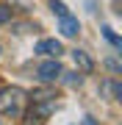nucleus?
I'll list each match as a JSON object with an SVG mask.
<instances>
[{"label":"nucleus","instance_id":"9","mask_svg":"<svg viewBox=\"0 0 122 125\" xmlns=\"http://www.w3.org/2000/svg\"><path fill=\"white\" fill-rule=\"evenodd\" d=\"M50 9H53V14H58V17H67L69 14V9L61 3V0H50Z\"/></svg>","mask_w":122,"mask_h":125},{"label":"nucleus","instance_id":"1","mask_svg":"<svg viewBox=\"0 0 122 125\" xmlns=\"http://www.w3.org/2000/svg\"><path fill=\"white\" fill-rule=\"evenodd\" d=\"M25 103H28V94L19 86H3L0 89V114L3 117L19 120L25 114Z\"/></svg>","mask_w":122,"mask_h":125},{"label":"nucleus","instance_id":"13","mask_svg":"<svg viewBox=\"0 0 122 125\" xmlns=\"http://www.w3.org/2000/svg\"><path fill=\"white\" fill-rule=\"evenodd\" d=\"M81 125H97V120H94V117H83V122Z\"/></svg>","mask_w":122,"mask_h":125},{"label":"nucleus","instance_id":"4","mask_svg":"<svg viewBox=\"0 0 122 125\" xmlns=\"http://www.w3.org/2000/svg\"><path fill=\"white\" fill-rule=\"evenodd\" d=\"M36 53L39 56H47V58H58L64 53V47H61L58 39H42L39 45H36Z\"/></svg>","mask_w":122,"mask_h":125},{"label":"nucleus","instance_id":"6","mask_svg":"<svg viewBox=\"0 0 122 125\" xmlns=\"http://www.w3.org/2000/svg\"><path fill=\"white\" fill-rule=\"evenodd\" d=\"M100 97H114V100H119V97H122V83L114 81V78L103 81V83H100Z\"/></svg>","mask_w":122,"mask_h":125},{"label":"nucleus","instance_id":"2","mask_svg":"<svg viewBox=\"0 0 122 125\" xmlns=\"http://www.w3.org/2000/svg\"><path fill=\"white\" fill-rule=\"evenodd\" d=\"M53 111H56V92H47V89L33 92V108L28 111L25 125H45Z\"/></svg>","mask_w":122,"mask_h":125},{"label":"nucleus","instance_id":"5","mask_svg":"<svg viewBox=\"0 0 122 125\" xmlns=\"http://www.w3.org/2000/svg\"><path fill=\"white\" fill-rule=\"evenodd\" d=\"M58 31H61V36L72 39V36L81 33V22H78L72 14H67V17H58Z\"/></svg>","mask_w":122,"mask_h":125},{"label":"nucleus","instance_id":"7","mask_svg":"<svg viewBox=\"0 0 122 125\" xmlns=\"http://www.w3.org/2000/svg\"><path fill=\"white\" fill-rule=\"evenodd\" d=\"M72 61H75V67L81 70L83 75H86V72H92V70H94V61L89 58V53H86V50H72Z\"/></svg>","mask_w":122,"mask_h":125},{"label":"nucleus","instance_id":"12","mask_svg":"<svg viewBox=\"0 0 122 125\" xmlns=\"http://www.w3.org/2000/svg\"><path fill=\"white\" fill-rule=\"evenodd\" d=\"M9 20H11V9L9 6H0V25H6Z\"/></svg>","mask_w":122,"mask_h":125},{"label":"nucleus","instance_id":"15","mask_svg":"<svg viewBox=\"0 0 122 125\" xmlns=\"http://www.w3.org/2000/svg\"><path fill=\"white\" fill-rule=\"evenodd\" d=\"M0 53H3V47H0Z\"/></svg>","mask_w":122,"mask_h":125},{"label":"nucleus","instance_id":"3","mask_svg":"<svg viewBox=\"0 0 122 125\" xmlns=\"http://www.w3.org/2000/svg\"><path fill=\"white\" fill-rule=\"evenodd\" d=\"M61 64H58V58H47V61H42L39 67H36V75L39 81H45V83H53V81H61Z\"/></svg>","mask_w":122,"mask_h":125},{"label":"nucleus","instance_id":"8","mask_svg":"<svg viewBox=\"0 0 122 125\" xmlns=\"http://www.w3.org/2000/svg\"><path fill=\"white\" fill-rule=\"evenodd\" d=\"M103 36H105V39H108V42H111V45H114V47H117V50L122 47V39H119V36H117V33H114V31H111V28H108V25H103Z\"/></svg>","mask_w":122,"mask_h":125},{"label":"nucleus","instance_id":"14","mask_svg":"<svg viewBox=\"0 0 122 125\" xmlns=\"http://www.w3.org/2000/svg\"><path fill=\"white\" fill-rule=\"evenodd\" d=\"M86 6H89V11H92V14H94V11H97V9H94V6H97V3H94V0H86Z\"/></svg>","mask_w":122,"mask_h":125},{"label":"nucleus","instance_id":"10","mask_svg":"<svg viewBox=\"0 0 122 125\" xmlns=\"http://www.w3.org/2000/svg\"><path fill=\"white\" fill-rule=\"evenodd\" d=\"M103 64H105V67H108V70L114 72V75H122V64H119V61H117L114 56H108V58H105Z\"/></svg>","mask_w":122,"mask_h":125},{"label":"nucleus","instance_id":"11","mask_svg":"<svg viewBox=\"0 0 122 125\" xmlns=\"http://www.w3.org/2000/svg\"><path fill=\"white\" fill-rule=\"evenodd\" d=\"M61 78L67 81L69 86H81V81H83L81 75H78V72H61Z\"/></svg>","mask_w":122,"mask_h":125}]
</instances>
